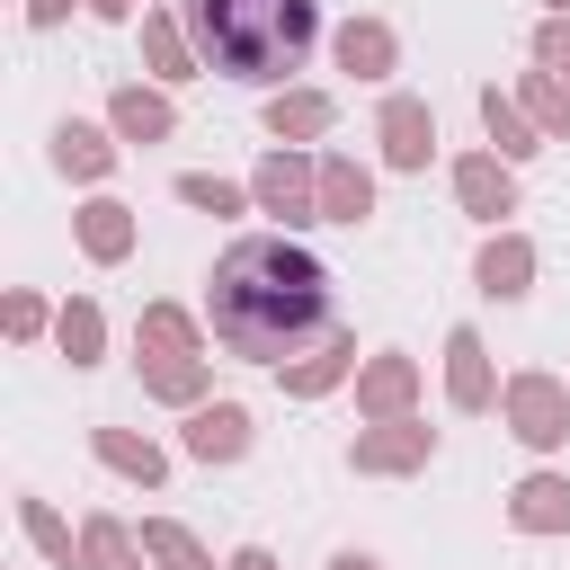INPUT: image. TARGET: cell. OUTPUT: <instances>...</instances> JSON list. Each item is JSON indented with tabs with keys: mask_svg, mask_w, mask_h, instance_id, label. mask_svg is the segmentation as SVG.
I'll return each mask as SVG.
<instances>
[{
	"mask_svg": "<svg viewBox=\"0 0 570 570\" xmlns=\"http://www.w3.org/2000/svg\"><path fill=\"white\" fill-rule=\"evenodd\" d=\"M205 312H214V338H223L232 356H249V365H285V356L330 321V267H321L312 249L276 240V232L232 240V249L214 258V294H205Z\"/></svg>",
	"mask_w": 570,
	"mask_h": 570,
	"instance_id": "obj_1",
	"label": "cell"
},
{
	"mask_svg": "<svg viewBox=\"0 0 570 570\" xmlns=\"http://www.w3.org/2000/svg\"><path fill=\"white\" fill-rule=\"evenodd\" d=\"M187 27L232 80H285L312 53V0H187Z\"/></svg>",
	"mask_w": 570,
	"mask_h": 570,
	"instance_id": "obj_2",
	"label": "cell"
},
{
	"mask_svg": "<svg viewBox=\"0 0 570 570\" xmlns=\"http://www.w3.org/2000/svg\"><path fill=\"white\" fill-rule=\"evenodd\" d=\"M428 142H436V116H428L419 98H392V107H383V151H392L401 169H419Z\"/></svg>",
	"mask_w": 570,
	"mask_h": 570,
	"instance_id": "obj_3",
	"label": "cell"
},
{
	"mask_svg": "<svg viewBox=\"0 0 570 570\" xmlns=\"http://www.w3.org/2000/svg\"><path fill=\"white\" fill-rule=\"evenodd\" d=\"M187 445H196V454H205V463H214V454H223V463H232V454H240V445H249V419H240V410H232V401H214V410H196V428H187Z\"/></svg>",
	"mask_w": 570,
	"mask_h": 570,
	"instance_id": "obj_4",
	"label": "cell"
},
{
	"mask_svg": "<svg viewBox=\"0 0 570 570\" xmlns=\"http://www.w3.org/2000/svg\"><path fill=\"white\" fill-rule=\"evenodd\" d=\"M321 205H330V223H365V205H374V187H365V169H347V160H330V169H321Z\"/></svg>",
	"mask_w": 570,
	"mask_h": 570,
	"instance_id": "obj_5",
	"label": "cell"
},
{
	"mask_svg": "<svg viewBox=\"0 0 570 570\" xmlns=\"http://www.w3.org/2000/svg\"><path fill=\"white\" fill-rule=\"evenodd\" d=\"M517 436H525V445H552V436H561V401H552V383H517Z\"/></svg>",
	"mask_w": 570,
	"mask_h": 570,
	"instance_id": "obj_6",
	"label": "cell"
},
{
	"mask_svg": "<svg viewBox=\"0 0 570 570\" xmlns=\"http://www.w3.org/2000/svg\"><path fill=\"white\" fill-rule=\"evenodd\" d=\"M517 525H570V481H525L517 490Z\"/></svg>",
	"mask_w": 570,
	"mask_h": 570,
	"instance_id": "obj_7",
	"label": "cell"
},
{
	"mask_svg": "<svg viewBox=\"0 0 570 570\" xmlns=\"http://www.w3.org/2000/svg\"><path fill=\"white\" fill-rule=\"evenodd\" d=\"M454 401H463V410L490 401V374H481V338H472V330H454Z\"/></svg>",
	"mask_w": 570,
	"mask_h": 570,
	"instance_id": "obj_8",
	"label": "cell"
},
{
	"mask_svg": "<svg viewBox=\"0 0 570 570\" xmlns=\"http://www.w3.org/2000/svg\"><path fill=\"white\" fill-rule=\"evenodd\" d=\"M338 62H347V71H383V62H392V36H383V27H347V36H338Z\"/></svg>",
	"mask_w": 570,
	"mask_h": 570,
	"instance_id": "obj_9",
	"label": "cell"
},
{
	"mask_svg": "<svg viewBox=\"0 0 570 570\" xmlns=\"http://www.w3.org/2000/svg\"><path fill=\"white\" fill-rule=\"evenodd\" d=\"M53 160H62V169H80V178H89V169H107V142H98V134H89V125H62V134H53Z\"/></svg>",
	"mask_w": 570,
	"mask_h": 570,
	"instance_id": "obj_10",
	"label": "cell"
},
{
	"mask_svg": "<svg viewBox=\"0 0 570 570\" xmlns=\"http://www.w3.org/2000/svg\"><path fill=\"white\" fill-rule=\"evenodd\" d=\"M258 196L294 223V214H303V169H294V160H267V169H258Z\"/></svg>",
	"mask_w": 570,
	"mask_h": 570,
	"instance_id": "obj_11",
	"label": "cell"
},
{
	"mask_svg": "<svg viewBox=\"0 0 570 570\" xmlns=\"http://www.w3.org/2000/svg\"><path fill=\"white\" fill-rule=\"evenodd\" d=\"M142 552H160V561H169V570H214V561H205V552H196V543H187V534H178V525H160V517H151V525H142Z\"/></svg>",
	"mask_w": 570,
	"mask_h": 570,
	"instance_id": "obj_12",
	"label": "cell"
},
{
	"mask_svg": "<svg viewBox=\"0 0 570 570\" xmlns=\"http://www.w3.org/2000/svg\"><path fill=\"white\" fill-rule=\"evenodd\" d=\"M267 125H276V142H285V134H321V125H330V107H321V98H276V107H267Z\"/></svg>",
	"mask_w": 570,
	"mask_h": 570,
	"instance_id": "obj_13",
	"label": "cell"
},
{
	"mask_svg": "<svg viewBox=\"0 0 570 570\" xmlns=\"http://www.w3.org/2000/svg\"><path fill=\"white\" fill-rule=\"evenodd\" d=\"M463 196H472V214H508V178L490 160H463Z\"/></svg>",
	"mask_w": 570,
	"mask_h": 570,
	"instance_id": "obj_14",
	"label": "cell"
},
{
	"mask_svg": "<svg viewBox=\"0 0 570 570\" xmlns=\"http://www.w3.org/2000/svg\"><path fill=\"white\" fill-rule=\"evenodd\" d=\"M481 285H490V294H525V249H517V240H499V249L481 258Z\"/></svg>",
	"mask_w": 570,
	"mask_h": 570,
	"instance_id": "obj_15",
	"label": "cell"
},
{
	"mask_svg": "<svg viewBox=\"0 0 570 570\" xmlns=\"http://www.w3.org/2000/svg\"><path fill=\"white\" fill-rule=\"evenodd\" d=\"M116 125H125V134H160V125H169V107H160V98H142V89H125V98H116Z\"/></svg>",
	"mask_w": 570,
	"mask_h": 570,
	"instance_id": "obj_16",
	"label": "cell"
},
{
	"mask_svg": "<svg viewBox=\"0 0 570 570\" xmlns=\"http://www.w3.org/2000/svg\"><path fill=\"white\" fill-rule=\"evenodd\" d=\"M62 347H71V365H89V356H98V312H89V303H71V312H62Z\"/></svg>",
	"mask_w": 570,
	"mask_h": 570,
	"instance_id": "obj_17",
	"label": "cell"
},
{
	"mask_svg": "<svg viewBox=\"0 0 570 570\" xmlns=\"http://www.w3.org/2000/svg\"><path fill=\"white\" fill-rule=\"evenodd\" d=\"M89 249H98V258L125 249V205H89Z\"/></svg>",
	"mask_w": 570,
	"mask_h": 570,
	"instance_id": "obj_18",
	"label": "cell"
},
{
	"mask_svg": "<svg viewBox=\"0 0 570 570\" xmlns=\"http://www.w3.org/2000/svg\"><path fill=\"white\" fill-rule=\"evenodd\" d=\"M98 454H107V463H125V472H142V481H160V454H151V445H134V436H98Z\"/></svg>",
	"mask_w": 570,
	"mask_h": 570,
	"instance_id": "obj_19",
	"label": "cell"
},
{
	"mask_svg": "<svg viewBox=\"0 0 570 570\" xmlns=\"http://www.w3.org/2000/svg\"><path fill=\"white\" fill-rule=\"evenodd\" d=\"M178 196H187V205H205V214H232V205H240L223 178H178Z\"/></svg>",
	"mask_w": 570,
	"mask_h": 570,
	"instance_id": "obj_20",
	"label": "cell"
},
{
	"mask_svg": "<svg viewBox=\"0 0 570 570\" xmlns=\"http://www.w3.org/2000/svg\"><path fill=\"white\" fill-rule=\"evenodd\" d=\"M481 107H490V134H499V151H534V142H525V125H517V116H508V107H499V89H490V98H481Z\"/></svg>",
	"mask_w": 570,
	"mask_h": 570,
	"instance_id": "obj_21",
	"label": "cell"
},
{
	"mask_svg": "<svg viewBox=\"0 0 570 570\" xmlns=\"http://www.w3.org/2000/svg\"><path fill=\"white\" fill-rule=\"evenodd\" d=\"M338 365H347V347H330V356H312V365L294 374V392H330V383H338Z\"/></svg>",
	"mask_w": 570,
	"mask_h": 570,
	"instance_id": "obj_22",
	"label": "cell"
},
{
	"mask_svg": "<svg viewBox=\"0 0 570 570\" xmlns=\"http://www.w3.org/2000/svg\"><path fill=\"white\" fill-rule=\"evenodd\" d=\"M27 525H36V543H45V552H53V561H71V534H62V525H53V508H36V499H27Z\"/></svg>",
	"mask_w": 570,
	"mask_h": 570,
	"instance_id": "obj_23",
	"label": "cell"
},
{
	"mask_svg": "<svg viewBox=\"0 0 570 570\" xmlns=\"http://www.w3.org/2000/svg\"><path fill=\"white\" fill-rule=\"evenodd\" d=\"M89 570H125V534L116 525H89Z\"/></svg>",
	"mask_w": 570,
	"mask_h": 570,
	"instance_id": "obj_24",
	"label": "cell"
},
{
	"mask_svg": "<svg viewBox=\"0 0 570 570\" xmlns=\"http://www.w3.org/2000/svg\"><path fill=\"white\" fill-rule=\"evenodd\" d=\"M142 45H151V62L178 80V62H187V53H178V36H169V27H142Z\"/></svg>",
	"mask_w": 570,
	"mask_h": 570,
	"instance_id": "obj_25",
	"label": "cell"
},
{
	"mask_svg": "<svg viewBox=\"0 0 570 570\" xmlns=\"http://www.w3.org/2000/svg\"><path fill=\"white\" fill-rule=\"evenodd\" d=\"M142 338H151V347H187V321H178V312H151Z\"/></svg>",
	"mask_w": 570,
	"mask_h": 570,
	"instance_id": "obj_26",
	"label": "cell"
},
{
	"mask_svg": "<svg viewBox=\"0 0 570 570\" xmlns=\"http://www.w3.org/2000/svg\"><path fill=\"white\" fill-rule=\"evenodd\" d=\"M543 62H570V27H543Z\"/></svg>",
	"mask_w": 570,
	"mask_h": 570,
	"instance_id": "obj_27",
	"label": "cell"
},
{
	"mask_svg": "<svg viewBox=\"0 0 570 570\" xmlns=\"http://www.w3.org/2000/svg\"><path fill=\"white\" fill-rule=\"evenodd\" d=\"M27 18H36V27H53V18H62V0H27Z\"/></svg>",
	"mask_w": 570,
	"mask_h": 570,
	"instance_id": "obj_28",
	"label": "cell"
},
{
	"mask_svg": "<svg viewBox=\"0 0 570 570\" xmlns=\"http://www.w3.org/2000/svg\"><path fill=\"white\" fill-rule=\"evenodd\" d=\"M232 570H276V561H267V552H240V561H232Z\"/></svg>",
	"mask_w": 570,
	"mask_h": 570,
	"instance_id": "obj_29",
	"label": "cell"
},
{
	"mask_svg": "<svg viewBox=\"0 0 570 570\" xmlns=\"http://www.w3.org/2000/svg\"><path fill=\"white\" fill-rule=\"evenodd\" d=\"M330 570H374V561H365V552H338V561H330Z\"/></svg>",
	"mask_w": 570,
	"mask_h": 570,
	"instance_id": "obj_30",
	"label": "cell"
},
{
	"mask_svg": "<svg viewBox=\"0 0 570 570\" xmlns=\"http://www.w3.org/2000/svg\"><path fill=\"white\" fill-rule=\"evenodd\" d=\"M89 9H107V18H125V9H134V0H89Z\"/></svg>",
	"mask_w": 570,
	"mask_h": 570,
	"instance_id": "obj_31",
	"label": "cell"
},
{
	"mask_svg": "<svg viewBox=\"0 0 570 570\" xmlns=\"http://www.w3.org/2000/svg\"><path fill=\"white\" fill-rule=\"evenodd\" d=\"M552 9H570V0H552Z\"/></svg>",
	"mask_w": 570,
	"mask_h": 570,
	"instance_id": "obj_32",
	"label": "cell"
}]
</instances>
